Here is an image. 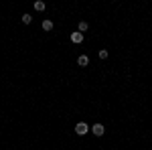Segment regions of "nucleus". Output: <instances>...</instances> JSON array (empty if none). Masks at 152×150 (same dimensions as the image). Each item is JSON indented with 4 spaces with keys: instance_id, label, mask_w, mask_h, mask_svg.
Returning <instances> with one entry per match:
<instances>
[{
    "instance_id": "nucleus-1",
    "label": "nucleus",
    "mask_w": 152,
    "mask_h": 150,
    "mask_svg": "<svg viewBox=\"0 0 152 150\" xmlns=\"http://www.w3.org/2000/svg\"><path fill=\"white\" fill-rule=\"evenodd\" d=\"M89 132V126L85 124V122H79L77 126H75V134H79V136H85Z\"/></svg>"
},
{
    "instance_id": "nucleus-2",
    "label": "nucleus",
    "mask_w": 152,
    "mask_h": 150,
    "mask_svg": "<svg viewBox=\"0 0 152 150\" xmlns=\"http://www.w3.org/2000/svg\"><path fill=\"white\" fill-rule=\"evenodd\" d=\"M91 132H94L95 136H104V132H105L104 124H94V126H91Z\"/></svg>"
},
{
    "instance_id": "nucleus-3",
    "label": "nucleus",
    "mask_w": 152,
    "mask_h": 150,
    "mask_svg": "<svg viewBox=\"0 0 152 150\" xmlns=\"http://www.w3.org/2000/svg\"><path fill=\"white\" fill-rule=\"evenodd\" d=\"M71 41H73V43H77V45H79V43H83V33H79V31L71 33Z\"/></svg>"
},
{
    "instance_id": "nucleus-4",
    "label": "nucleus",
    "mask_w": 152,
    "mask_h": 150,
    "mask_svg": "<svg viewBox=\"0 0 152 150\" xmlns=\"http://www.w3.org/2000/svg\"><path fill=\"white\" fill-rule=\"evenodd\" d=\"M77 63H79L81 67H87V65H89V57H87V55H79V57H77Z\"/></svg>"
},
{
    "instance_id": "nucleus-5",
    "label": "nucleus",
    "mask_w": 152,
    "mask_h": 150,
    "mask_svg": "<svg viewBox=\"0 0 152 150\" xmlns=\"http://www.w3.org/2000/svg\"><path fill=\"white\" fill-rule=\"evenodd\" d=\"M33 6H35V10H39V12H43V10H45V2H43V0H37Z\"/></svg>"
},
{
    "instance_id": "nucleus-6",
    "label": "nucleus",
    "mask_w": 152,
    "mask_h": 150,
    "mask_svg": "<svg viewBox=\"0 0 152 150\" xmlns=\"http://www.w3.org/2000/svg\"><path fill=\"white\" fill-rule=\"evenodd\" d=\"M87 29H89V24L85 23V20H81V23L77 24V31H79V33H85V31H87Z\"/></svg>"
},
{
    "instance_id": "nucleus-7",
    "label": "nucleus",
    "mask_w": 152,
    "mask_h": 150,
    "mask_svg": "<svg viewBox=\"0 0 152 150\" xmlns=\"http://www.w3.org/2000/svg\"><path fill=\"white\" fill-rule=\"evenodd\" d=\"M41 26H43V31H53V23H51V20H43V24H41Z\"/></svg>"
},
{
    "instance_id": "nucleus-8",
    "label": "nucleus",
    "mask_w": 152,
    "mask_h": 150,
    "mask_svg": "<svg viewBox=\"0 0 152 150\" xmlns=\"http://www.w3.org/2000/svg\"><path fill=\"white\" fill-rule=\"evenodd\" d=\"M23 23L24 24H31V23H33V16H31V14H23Z\"/></svg>"
},
{
    "instance_id": "nucleus-9",
    "label": "nucleus",
    "mask_w": 152,
    "mask_h": 150,
    "mask_svg": "<svg viewBox=\"0 0 152 150\" xmlns=\"http://www.w3.org/2000/svg\"><path fill=\"white\" fill-rule=\"evenodd\" d=\"M97 55H99V59H107V51H105V49H102Z\"/></svg>"
}]
</instances>
